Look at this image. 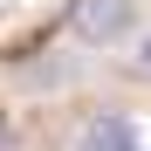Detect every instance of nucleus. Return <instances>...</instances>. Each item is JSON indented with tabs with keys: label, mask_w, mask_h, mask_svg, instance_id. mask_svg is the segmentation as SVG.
Here are the masks:
<instances>
[{
	"label": "nucleus",
	"mask_w": 151,
	"mask_h": 151,
	"mask_svg": "<svg viewBox=\"0 0 151 151\" xmlns=\"http://www.w3.org/2000/svg\"><path fill=\"white\" fill-rule=\"evenodd\" d=\"M69 21H76V35L89 48H110V41H124L137 28V0H76Z\"/></svg>",
	"instance_id": "obj_1"
},
{
	"label": "nucleus",
	"mask_w": 151,
	"mask_h": 151,
	"mask_svg": "<svg viewBox=\"0 0 151 151\" xmlns=\"http://www.w3.org/2000/svg\"><path fill=\"white\" fill-rule=\"evenodd\" d=\"M89 151H137V137H131L124 117H96L89 124Z\"/></svg>",
	"instance_id": "obj_2"
}]
</instances>
